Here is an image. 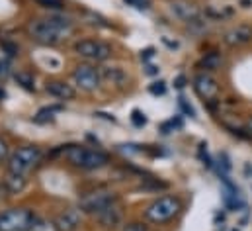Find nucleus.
Returning <instances> with one entry per match:
<instances>
[{
    "instance_id": "nucleus-35",
    "label": "nucleus",
    "mask_w": 252,
    "mask_h": 231,
    "mask_svg": "<svg viewBox=\"0 0 252 231\" xmlns=\"http://www.w3.org/2000/svg\"><path fill=\"white\" fill-rule=\"evenodd\" d=\"M158 71H160V69H158V67H155V65H147V69H145V73H147V75H158Z\"/></svg>"
},
{
    "instance_id": "nucleus-28",
    "label": "nucleus",
    "mask_w": 252,
    "mask_h": 231,
    "mask_svg": "<svg viewBox=\"0 0 252 231\" xmlns=\"http://www.w3.org/2000/svg\"><path fill=\"white\" fill-rule=\"evenodd\" d=\"M178 106L182 108V112H184V114H188L189 117H195V110H193L188 102H186V98H184V96H180V98H178Z\"/></svg>"
},
{
    "instance_id": "nucleus-11",
    "label": "nucleus",
    "mask_w": 252,
    "mask_h": 231,
    "mask_svg": "<svg viewBox=\"0 0 252 231\" xmlns=\"http://www.w3.org/2000/svg\"><path fill=\"white\" fill-rule=\"evenodd\" d=\"M80 222H82V212L76 210V208L64 210L63 214H59L57 220H55L59 231H76L78 226H80Z\"/></svg>"
},
{
    "instance_id": "nucleus-4",
    "label": "nucleus",
    "mask_w": 252,
    "mask_h": 231,
    "mask_svg": "<svg viewBox=\"0 0 252 231\" xmlns=\"http://www.w3.org/2000/svg\"><path fill=\"white\" fill-rule=\"evenodd\" d=\"M39 159H41L39 147H33V145L20 147V149H16L10 155V159H8V171L10 173L26 174L39 163Z\"/></svg>"
},
{
    "instance_id": "nucleus-27",
    "label": "nucleus",
    "mask_w": 252,
    "mask_h": 231,
    "mask_svg": "<svg viewBox=\"0 0 252 231\" xmlns=\"http://www.w3.org/2000/svg\"><path fill=\"white\" fill-rule=\"evenodd\" d=\"M126 2L137 10H149L151 8V0H126Z\"/></svg>"
},
{
    "instance_id": "nucleus-12",
    "label": "nucleus",
    "mask_w": 252,
    "mask_h": 231,
    "mask_svg": "<svg viewBox=\"0 0 252 231\" xmlns=\"http://www.w3.org/2000/svg\"><path fill=\"white\" fill-rule=\"evenodd\" d=\"M45 90L49 96L59 98V100H72L76 96V90L70 84H66L64 80H49L45 84Z\"/></svg>"
},
{
    "instance_id": "nucleus-13",
    "label": "nucleus",
    "mask_w": 252,
    "mask_h": 231,
    "mask_svg": "<svg viewBox=\"0 0 252 231\" xmlns=\"http://www.w3.org/2000/svg\"><path fill=\"white\" fill-rule=\"evenodd\" d=\"M96 218H98V222L104 226V228H116V226H120V222H122V210L116 206V202L114 204H110V206H106L104 210H100L98 214H96Z\"/></svg>"
},
{
    "instance_id": "nucleus-26",
    "label": "nucleus",
    "mask_w": 252,
    "mask_h": 231,
    "mask_svg": "<svg viewBox=\"0 0 252 231\" xmlns=\"http://www.w3.org/2000/svg\"><path fill=\"white\" fill-rule=\"evenodd\" d=\"M37 4L43 6V8H51V10L63 8V0H37Z\"/></svg>"
},
{
    "instance_id": "nucleus-8",
    "label": "nucleus",
    "mask_w": 252,
    "mask_h": 231,
    "mask_svg": "<svg viewBox=\"0 0 252 231\" xmlns=\"http://www.w3.org/2000/svg\"><path fill=\"white\" fill-rule=\"evenodd\" d=\"M72 80L74 84L84 90V92H94L100 88V82H102V75L98 69L90 67V65H78L72 73Z\"/></svg>"
},
{
    "instance_id": "nucleus-17",
    "label": "nucleus",
    "mask_w": 252,
    "mask_h": 231,
    "mask_svg": "<svg viewBox=\"0 0 252 231\" xmlns=\"http://www.w3.org/2000/svg\"><path fill=\"white\" fill-rule=\"evenodd\" d=\"M30 231H59L57 224L51 222V220H45V218H35L33 226Z\"/></svg>"
},
{
    "instance_id": "nucleus-16",
    "label": "nucleus",
    "mask_w": 252,
    "mask_h": 231,
    "mask_svg": "<svg viewBox=\"0 0 252 231\" xmlns=\"http://www.w3.org/2000/svg\"><path fill=\"white\" fill-rule=\"evenodd\" d=\"M26 186H28V178H26V174L8 173L6 180H4V190H6L8 194H20Z\"/></svg>"
},
{
    "instance_id": "nucleus-7",
    "label": "nucleus",
    "mask_w": 252,
    "mask_h": 231,
    "mask_svg": "<svg viewBox=\"0 0 252 231\" xmlns=\"http://www.w3.org/2000/svg\"><path fill=\"white\" fill-rule=\"evenodd\" d=\"M76 53L88 61H106L112 57V45L100 39H82L76 43Z\"/></svg>"
},
{
    "instance_id": "nucleus-9",
    "label": "nucleus",
    "mask_w": 252,
    "mask_h": 231,
    "mask_svg": "<svg viewBox=\"0 0 252 231\" xmlns=\"http://www.w3.org/2000/svg\"><path fill=\"white\" fill-rule=\"evenodd\" d=\"M193 90L203 102H211L219 94V84L209 73H197L193 77Z\"/></svg>"
},
{
    "instance_id": "nucleus-2",
    "label": "nucleus",
    "mask_w": 252,
    "mask_h": 231,
    "mask_svg": "<svg viewBox=\"0 0 252 231\" xmlns=\"http://www.w3.org/2000/svg\"><path fill=\"white\" fill-rule=\"evenodd\" d=\"M66 159L78 169L84 171H96L102 169L110 163L108 153L100 149H90V147H80V145H68L66 147Z\"/></svg>"
},
{
    "instance_id": "nucleus-32",
    "label": "nucleus",
    "mask_w": 252,
    "mask_h": 231,
    "mask_svg": "<svg viewBox=\"0 0 252 231\" xmlns=\"http://www.w3.org/2000/svg\"><path fill=\"white\" fill-rule=\"evenodd\" d=\"M153 57H155V49L153 47H147L145 51H141V61H149Z\"/></svg>"
},
{
    "instance_id": "nucleus-34",
    "label": "nucleus",
    "mask_w": 252,
    "mask_h": 231,
    "mask_svg": "<svg viewBox=\"0 0 252 231\" xmlns=\"http://www.w3.org/2000/svg\"><path fill=\"white\" fill-rule=\"evenodd\" d=\"M6 155H8V145L0 139V161H4V159H6Z\"/></svg>"
},
{
    "instance_id": "nucleus-5",
    "label": "nucleus",
    "mask_w": 252,
    "mask_h": 231,
    "mask_svg": "<svg viewBox=\"0 0 252 231\" xmlns=\"http://www.w3.org/2000/svg\"><path fill=\"white\" fill-rule=\"evenodd\" d=\"M35 216L28 208H12L0 214V231H30Z\"/></svg>"
},
{
    "instance_id": "nucleus-14",
    "label": "nucleus",
    "mask_w": 252,
    "mask_h": 231,
    "mask_svg": "<svg viewBox=\"0 0 252 231\" xmlns=\"http://www.w3.org/2000/svg\"><path fill=\"white\" fill-rule=\"evenodd\" d=\"M170 10L176 18L184 20V22H191V20H197L199 18V10L189 4V2H182V0H176V2H170Z\"/></svg>"
},
{
    "instance_id": "nucleus-36",
    "label": "nucleus",
    "mask_w": 252,
    "mask_h": 231,
    "mask_svg": "<svg viewBox=\"0 0 252 231\" xmlns=\"http://www.w3.org/2000/svg\"><path fill=\"white\" fill-rule=\"evenodd\" d=\"M247 131H249V135L252 137V117L249 119V121H247Z\"/></svg>"
},
{
    "instance_id": "nucleus-3",
    "label": "nucleus",
    "mask_w": 252,
    "mask_h": 231,
    "mask_svg": "<svg viewBox=\"0 0 252 231\" xmlns=\"http://www.w3.org/2000/svg\"><path fill=\"white\" fill-rule=\"evenodd\" d=\"M180 210H182V202L176 196H160L153 204L147 206L145 220L151 222V224L160 226V224H166V222L174 220Z\"/></svg>"
},
{
    "instance_id": "nucleus-31",
    "label": "nucleus",
    "mask_w": 252,
    "mask_h": 231,
    "mask_svg": "<svg viewBox=\"0 0 252 231\" xmlns=\"http://www.w3.org/2000/svg\"><path fill=\"white\" fill-rule=\"evenodd\" d=\"M10 75V63L0 59V78H6Z\"/></svg>"
},
{
    "instance_id": "nucleus-23",
    "label": "nucleus",
    "mask_w": 252,
    "mask_h": 231,
    "mask_svg": "<svg viewBox=\"0 0 252 231\" xmlns=\"http://www.w3.org/2000/svg\"><path fill=\"white\" fill-rule=\"evenodd\" d=\"M131 123H133L135 127H143V125L147 123V117H145V114H143L141 110H133V112H131Z\"/></svg>"
},
{
    "instance_id": "nucleus-19",
    "label": "nucleus",
    "mask_w": 252,
    "mask_h": 231,
    "mask_svg": "<svg viewBox=\"0 0 252 231\" xmlns=\"http://www.w3.org/2000/svg\"><path fill=\"white\" fill-rule=\"evenodd\" d=\"M221 65V55L219 53H207L201 59V67H205L207 71H215Z\"/></svg>"
},
{
    "instance_id": "nucleus-15",
    "label": "nucleus",
    "mask_w": 252,
    "mask_h": 231,
    "mask_svg": "<svg viewBox=\"0 0 252 231\" xmlns=\"http://www.w3.org/2000/svg\"><path fill=\"white\" fill-rule=\"evenodd\" d=\"M100 75H102L104 80L116 84L118 88H124V86L127 84V75L122 67H102Z\"/></svg>"
},
{
    "instance_id": "nucleus-20",
    "label": "nucleus",
    "mask_w": 252,
    "mask_h": 231,
    "mask_svg": "<svg viewBox=\"0 0 252 231\" xmlns=\"http://www.w3.org/2000/svg\"><path fill=\"white\" fill-rule=\"evenodd\" d=\"M14 78H16L18 84H22V88H26V90H35V84H33V77H32V75H28V73H18Z\"/></svg>"
},
{
    "instance_id": "nucleus-30",
    "label": "nucleus",
    "mask_w": 252,
    "mask_h": 231,
    "mask_svg": "<svg viewBox=\"0 0 252 231\" xmlns=\"http://www.w3.org/2000/svg\"><path fill=\"white\" fill-rule=\"evenodd\" d=\"M124 231H149V230H147V226L141 224V222H131V224H126Z\"/></svg>"
},
{
    "instance_id": "nucleus-37",
    "label": "nucleus",
    "mask_w": 252,
    "mask_h": 231,
    "mask_svg": "<svg viewBox=\"0 0 252 231\" xmlns=\"http://www.w3.org/2000/svg\"><path fill=\"white\" fill-rule=\"evenodd\" d=\"M241 4H243L245 8H251V6H252V0H241Z\"/></svg>"
},
{
    "instance_id": "nucleus-21",
    "label": "nucleus",
    "mask_w": 252,
    "mask_h": 231,
    "mask_svg": "<svg viewBox=\"0 0 252 231\" xmlns=\"http://www.w3.org/2000/svg\"><path fill=\"white\" fill-rule=\"evenodd\" d=\"M182 119L180 117H170L168 121H164V123H160V131L162 133H172V131H176V129H182Z\"/></svg>"
},
{
    "instance_id": "nucleus-33",
    "label": "nucleus",
    "mask_w": 252,
    "mask_h": 231,
    "mask_svg": "<svg viewBox=\"0 0 252 231\" xmlns=\"http://www.w3.org/2000/svg\"><path fill=\"white\" fill-rule=\"evenodd\" d=\"M174 86H176V88H184V86H186V77H184V75L176 77V80H174Z\"/></svg>"
},
{
    "instance_id": "nucleus-24",
    "label": "nucleus",
    "mask_w": 252,
    "mask_h": 231,
    "mask_svg": "<svg viewBox=\"0 0 252 231\" xmlns=\"http://www.w3.org/2000/svg\"><path fill=\"white\" fill-rule=\"evenodd\" d=\"M149 92H151V94H155V96H162V94L166 92V82H164V80L153 82V84L149 86Z\"/></svg>"
},
{
    "instance_id": "nucleus-22",
    "label": "nucleus",
    "mask_w": 252,
    "mask_h": 231,
    "mask_svg": "<svg viewBox=\"0 0 252 231\" xmlns=\"http://www.w3.org/2000/svg\"><path fill=\"white\" fill-rule=\"evenodd\" d=\"M197 157H199V161H201L205 167H213V163H211V159H209V153H207V143H199V147H197Z\"/></svg>"
},
{
    "instance_id": "nucleus-18",
    "label": "nucleus",
    "mask_w": 252,
    "mask_h": 231,
    "mask_svg": "<svg viewBox=\"0 0 252 231\" xmlns=\"http://www.w3.org/2000/svg\"><path fill=\"white\" fill-rule=\"evenodd\" d=\"M61 110V106H51V108H43V110H39L37 116L33 117V121H37V123H45V121H53L55 119V112H59Z\"/></svg>"
},
{
    "instance_id": "nucleus-25",
    "label": "nucleus",
    "mask_w": 252,
    "mask_h": 231,
    "mask_svg": "<svg viewBox=\"0 0 252 231\" xmlns=\"http://www.w3.org/2000/svg\"><path fill=\"white\" fill-rule=\"evenodd\" d=\"M219 167H221L219 174H227L231 171V159H229L227 153H221V155H219Z\"/></svg>"
},
{
    "instance_id": "nucleus-38",
    "label": "nucleus",
    "mask_w": 252,
    "mask_h": 231,
    "mask_svg": "<svg viewBox=\"0 0 252 231\" xmlns=\"http://www.w3.org/2000/svg\"><path fill=\"white\" fill-rule=\"evenodd\" d=\"M4 96H6V92H4V90H2V88H0V100H2V98H4Z\"/></svg>"
},
{
    "instance_id": "nucleus-1",
    "label": "nucleus",
    "mask_w": 252,
    "mask_h": 231,
    "mask_svg": "<svg viewBox=\"0 0 252 231\" xmlns=\"http://www.w3.org/2000/svg\"><path fill=\"white\" fill-rule=\"evenodd\" d=\"M28 32L41 45H57L59 41L66 39L68 34H72V22L66 16L55 14L47 20H33Z\"/></svg>"
},
{
    "instance_id": "nucleus-6",
    "label": "nucleus",
    "mask_w": 252,
    "mask_h": 231,
    "mask_svg": "<svg viewBox=\"0 0 252 231\" xmlns=\"http://www.w3.org/2000/svg\"><path fill=\"white\" fill-rule=\"evenodd\" d=\"M118 200V196L112 192V190H92V192H86L80 202H78V210L80 212H86V214H98L100 210H104L106 206L114 204Z\"/></svg>"
},
{
    "instance_id": "nucleus-29",
    "label": "nucleus",
    "mask_w": 252,
    "mask_h": 231,
    "mask_svg": "<svg viewBox=\"0 0 252 231\" xmlns=\"http://www.w3.org/2000/svg\"><path fill=\"white\" fill-rule=\"evenodd\" d=\"M0 47L6 51L8 57H14V55L18 53V45H14V43H10V41H0Z\"/></svg>"
},
{
    "instance_id": "nucleus-10",
    "label": "nucleus",
    "mask_w": 252,
    "mask_h": 231,
    "mask_svg": "<svg viewBox=\"0 0 252 231\" xmlns=\"http://www.w3.org/2000/svg\"><path fill=\"white\" fill-rule=\"evenodd\" d=\"M223 41L225 45L229 47H241V45H247L252 41V28L247 24H239V26H233L231 30H227L223 34Z\"/></svg>"
}]
</instances>
